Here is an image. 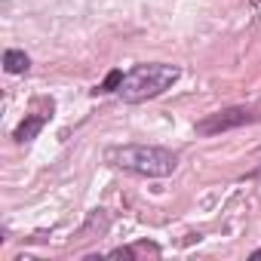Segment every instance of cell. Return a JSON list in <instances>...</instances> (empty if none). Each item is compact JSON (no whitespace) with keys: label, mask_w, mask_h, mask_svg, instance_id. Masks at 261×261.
<instances>
[{"label":"cell","mask_w":261,"mask_h":261,"mask_svg":"<svg viewBox=\"0 0 261 261\" xmlns=\"http://www.w3.org/2000/svg\"><path fill=\"white\" fill-rule=\"evenodd\" d=\"M101 157L111 169L139 175V178H169L181 163L175 151L160 145H108Z\"/></svg>","instance_id":"1"},{"label":"cell","mask_w":261,"mask_h":261,"mask_svg":"<svg viewBox=\"0 0 261 261\" xmlns=\"http://www.w3.org/2000/svg\"><path fill=\"white\" fill-rule=\"evenodd\" d=\"M181 77V68L178 65H166V62H145V65H136L133 71L123 74V83L117 89V95L126 101V105H142L148 98H157L163 95L166 89H172V83Z\"/></svg>","instance_id":"2"},{"label":"cell","mask_w":261,"mask_h":261,"mask_svg":"<svg viewBox=\"0 0 261 261\" xmlns=\"http://www.w3.org/2000/svg\"><path fill=\"white\" fill-rule=\"evenodd\" d=\"M261 120V111L255 108H246V105H233V108H221L215 114H206L203 120L194 123V133L209 139V136H221V133H230V129H240V126H249Z\"/></svg>","instance_id":"3"},{"label":"cell","mask_w":261,"mask_h":261,"mask_svg":"<svg viewBox=\"0 0 261 261\" xmlns=\"http://www.w3.org/2000/svg\"><path fill=\"white\" fill-rule=\"evenodd\" d=\"M53 111H56V105H53V98H46L43 111L25 114V120H22L16 129H13V142H16V145H28V142H34V139L43 133V126L53 120Z\"/></svg>","instance_id":"4"},{"label":"cell","mask_w":261,"mask_h":261,"mask_svg":"<svg viewBox=\"0 0 261 261\" xmlns=\"http://www.w3.org/2000/svg\"><path fill=\"white\" fill-rule=\"evenodd\" d=\"M108 227H111V215H108V209H92V212H89V218H86V224H83V227H80V233H77V243L95 240V237H101Z\"/></svg>","instance_id":"5"},{"label":"cell","mask_w":261,"mask_h":261,"mask_svg":"<svg viewBox=\"0 0 261 261\" xmlns=\"http://www.w3.org/2000/svg\"><path fill=\"white\" fill-rule=\"evenodd\" d=\"M142 255H154V258H160V255H163V249H160L157 243H148V240H145V243H133V246L111 249L105 258H126V261H129V258H142Z\"/></svg>","instance_id":"6"},{"label":"cell","mask_w":261,"mask_h":261,"mask_svg":"<svg viewBox=\"0 0 261 261\" xmlns=\"http://www.w3.org/2000/svg\"><path fill=\"white\" fill-rule=\"evenodd\" d=\"M31 68V56L25 49H7L4 53V71L7 74H28Z\"/></svg>","instance_id":"7"},{"label":"cell","mask_w":261,"mask_h":261,"mask_svg":"<svg viewBox=\"0 0 261 261\" xmlns=\"http://www.w3.org/2000/svg\"><path fill=\"white\" fill-rule=\"evenodd\" d=\"M120 83H123V71L120 68H114V71H108V77L92 89V95H108V92H117L120 89Z\"/></svg>","instance_id":"8"},{"label":"cell","mask_w":261,"mask_h":261,"mask_svg":"<svg viewBox=\"0 0 261 261\" xmlns=\"http://www.w3.org/2000/svg\"><path fill=\"white\" fill-rule=\"evenodd\" d=\"M240 178H243V181H261V163H258L255 169H249L246 175H240Z\"/></svg>","instance_id":"9"},{"label":"cell","mask_w":261,"mask_h":261,"mask_svg":"<svg viewBox=\"0 0 261 261\" xmlns=\"http://www.w3.org/2000/svg\"><path fill=\"white\" fill-rule=\"evenodd\" d=\"M249 258H252V261H261V249H255V252H252Z\"/></svg>","instance_id":"10"}]
</instances>
